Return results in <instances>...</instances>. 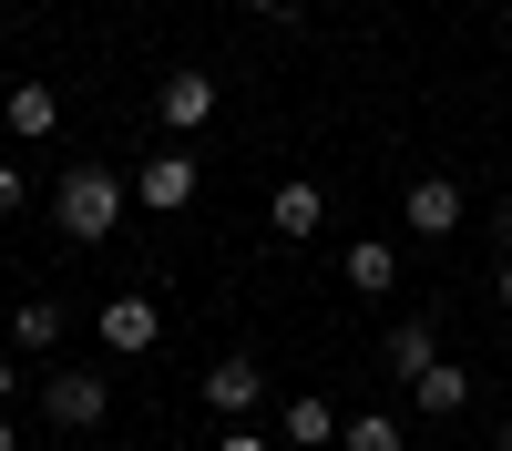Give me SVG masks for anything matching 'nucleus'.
Here are the masks:
<instances>
[{
    "mask_svg": "<svg viewBox=\"0 0 512 451\" xmlns=\"http://www.w3.org/2000/svg\"><path fill=\"white\" fill-rule=\"evenodd\" d=\"M11 400H21V369H11V359H0V410H11Z\"/></svg>",
    "mask_w": 512,
    "mask_h": 451,
    "instance_id": "18",
    "label": "nucleus"
},
{
    "mask_svg": "<svg viewBox=\"0 0 512 451\" xmlns=\"http://www.w3.org/2000/svg\"><path fill=\"white\" fill-rule=\"evenodd\" d=\"M338 431H349V421H338V410H328L318 390H297V400H287V441H297V451H318V441L338 451Z\"/></svg>",
    "mask_w": 512,
    "mask_h": 451,
    "instance_id": "13",
    "label": "nucleus"
},
{
    "mask_svg": "<svg viewBox=\"0 0 512 451\" xmlns=\"http://www.w3.org/2000/svg\"><path fill=\"white\" fill-rule=\"evenodd\" d=\"M154 123H164V134H205V123H216V72H164Z\"/></svg>",
    "mask_w": 512,
    "mask_h": 451,
    "instance_id": "6",
    "label": "nucleus"
},
{
    "mask_svg": "<svg viewBox=\"0 0 512 451\" xmlns=\"http://www.w3.org/2000/svg\"><path fill=\"white\" fill-rule=\"evenodd\" d=\"M461 216H472V195H461L451 175H420V185H400V226H410V236H461Z\"/></svg>",
    "mask_w": 512,
    "mask_h": 451,
    "instance_id": "3",
    "label": "nucleus"
},
{
    "mask_svg": "<svg viewBox=\"0 0 512 451\" xmlns=\"http://www.w3.org/2000/svg\"><path fill=\"white\" fill-rule=\"evenodd\" d=\"M410 410H420V421H461V410H472V369H461V359H431V369L410 380Z\"/></svg>",
    "mask_w": 512,
    "mask_h": 451,
    "instance_id": "8",
    "label": "nucleus"
},
{
    "mask_svg": "<svg viewBox=\"0 0 512 451\" xmlns=\"http://www.w3.org/2000/svg\"><path fill=\"white\" fill-rule=\"evenodd\" d=\"M492 298H502V308H512V257H502V267H492Z\"/></svg>",
    "mask_w": 512,
    "mask_h": 451,
    "instance_id": "19",
    "label": "nucleus"
},
{
    "mask_svg": "<svg viewBox=\"0 0 512 451\" xmlns=\"http://www.w3.org/2000/svg\"><path fill=\"white\" fill-rule=\"evenodd\" d=\"M216 451H267V441H256V431H226V441H216Z\"/></svg>",
    "mask_w": 512,
    "mask_h": 451,
    "instance_id": "20",
    "label": "nucleus"
},
{
    "mask_svg": "<svg viewBox=\"0 0 512 451\" xmlns=\"http://www.w3.org/2000/svg\"><path fill=\"white\" fill-rule=\"evenodd\" d=\"M236 11H277V0H236Z\"/></svg>",
    "mask_w": 512,
    "mask_h": 451,
    "instance_id": "22",
    "label": "nucleus"
},
{
    "mask_svg": "<svg viewBox=\"0 0 512 451\" xmlns=\"http://www.w3.org/2000/svg\"><path fill=\"white\" fill-rule=\"evenodd\" d=\"M52 216H62L72 246H103L123 226V175H113V164H72V175L52 185Z\"/></svg>",
    "mask_w": 512,
    "mask_h": 451,
    "instance_id": "1",
    "label": "nucleus"
},
{
    "mask_svg": "<svg viewBox=\"0 0 512 451\" xmlns=\"http://www.w3.org/2000/svg\"><path fill=\"white\" fill-rule=\"evenodd\" d=\"M195 185H205V175H195V154H185V144H164L144 175H134V205H154V216H185Z\"/></svg>",
    "mask_w": 512,
    "mask_h": 451,
    "instance_id": "5",
    "label": "nucleus"
},
{
    "mask_svg": "<svg viewBox=\"0 0 512 451\" xmlns=\"http://www.w3.org/2000/svg\"><path fill=\"white\" fill-rule=\"evenodd\" d=\"M492 246H502V257H512V195L492 205Z\"/></svg>",
    "mask_w": 512,
    "mask_h": 451,
    "instance_id": "17",
    "label": "nucleus"
},
{
    "mask_svg": "<svg viewBox=\"0 0 512 451\" xmlns=\"http://www.w3.org/2000/svg\"><path fill=\"white\" fill-rule=\"evenodd\" d=\"M0 451H21V421H11V410H0Z\"/></svg>",
    "mask_w": 512,
    "mask_h": 451,
    "instance_id": "21",
    "label": "nucleus"
},
{
    "mask_svg": "<svg viewBox=\"0 0 512 451\" xmlns=\"http://www.w3.org/2000/svg\"><path fill=\"white\" fill-rule=\"evenodd\" d=\"M338 277H349L359 298H390V287H400V246H390V236H359L349 257H338Z\"/></svg>",
    "mask_w": 512,
    "mask_h": 451,
    "instance_id": "10",
    "label": "nucleus"
},
{
    "mask_svg": "<svg viewBox=\"0 0 512 451\" xmlns=\"http://www.w3.org/2000/svg\"><path fill=\"white\" fill-rule=\"evenodd\" d=\"M0 123H11L21 144H41V134H52V123H62V103H52V82H11V103H0Z\"/></svg>",
    "mask_w": 512,
    "mask_h": 451,
    "instance_id": "12",
    "label": "nucleus"
},
{
    "mask_svg": "<svg viewBox=\"0 0 512 451\" xmlns=\"http://www.w3.org/2000/svg\"><path fill=\"white\" fill-rule=\"evenodd\" d=\"M103 410H113L103 369H52V380H41V421H52V431H93Z\"/></svg>",
    "mask_w": 512,
    "mask_h": 451,
    "instance_id": "2",
    "label": "nucleus"
},
{
    "mask_svg": "<svg viewBox=\"0 0 512 451\" xmlns=\"http://www.w3.org/2000/svg\"><path fill=\"white\" fill-rule=\"evenodd\" d=\"M31 205V185H21V164H0V216H21Z\"/></svg>",
    "mask_w": 512,
    "mask_h": 451,
    "instance_id": "16",
    "label": "nucleus"
},
{
    "mask_svg": "<svg viewBox=\"0 0 512 451\" xmlns=\"http://www.w3.org/2000/svg\"><path fill=\"white\" fill-rule=\"evenodd\" d=\"M492 451H512V431H502V441H492Z\"/></svg>",
    "mask_w": 512,
    "mask_h": 451,
    "instance_id": "23",
    "label": "nucleus"
},
{
    "mask_svg": "<svg viewBox=\"0 0 512 451\" xmlns=\"http://www.w3.org/2000/svg\"><path fill=\"white\" fill-rule=\"evenodd\" d=\"M267 226H277V236H287V246H308V236H318V226H328V195H318V185H308V175H287V185H277V195H267Z\"/></svg>",
    "mask_w": 512,
    "mask_h": 451,
    "instance_id": "9",
    "label": "nucleus"
},
{
    "mask_svg": "<svg viewBox=\"0 0 512 451\" xmlns=\"http://www.w3.org/2000/svg\"><path fill=\"white\" fill-rule=\"evenodd\" d=\"M93 328H103V349H113V359H144V349L164 339V308L144 298V287H123V298H103V318H93Z\"/></svg>",
    "mask_w": 512,
    "mask_h": 451,
    "instance_id": "4",
    "label": "nucleus"
},
{
    "mask_svg": "<svg viewBox=\"0 0 512 451\" xmlns=\"http://www.w3.org/2000/svg\"><path fill=\"white\" fill-rule=\"evenodd\" d=\"M11 339H21V349H62V308H52V298H31V308L11 318Z\"/></svg>",
    "mask_w": 512,
    "mask_h": 451,
    "instance_id": "15",
    "label": "nucleus"
},
{
    "mask_svg": "<svg viewBox=\"0 0 512 451\" xmlns=\"http://www.w3.org/2000/svg\"><path fill=\"white\" fill-rule=\"evenodd\" d=\"M338 451H410V431H400V410H359V421L338 431Z\"/></svg>",
    "mask_w": 512,
    "mask_h": 451,
    "instance_id": "14",
    "label": "nucleus"
},
{
    "mask_svg": "<svg viewBox=\"0 0 512 451\" xmlns=\"http://www.w3.org/2000/svg\"><path fill=\"white\" fill-rule=\"evenodd\" d=\"M256 400H267V369L256 359H205V410H216V421H246Z\"/></svg>",
    "mask_w": 512,
    "mask_h": 451,
    "instance_id": "7",
    "label": "nucleus"
},
{
    "mask_svg": "<svg viewBox=\"0 0 512 451\" xmlns=\"http://www.w3.org/2000/svg\"><path fill=\"white\" fill-rule=\"evenodd\" d=\"M441 359V339H431V318H400L390 339H379V369H390V380H420V369Z\"/></svg>",
    "mask_w": 512,
    "mask_h": 451,
    "instance_id": "11",
    "label": "nucleus"
}]
</instances>
